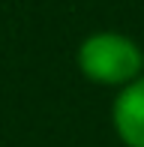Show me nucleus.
Segmentation results:
<instances>
[{"label": "nucleus", "instance_id": "obj_1", "mask_svg": "<svg viewBox=\"0 0 144 147\" xmlns=\"http://www.w3.org/2000/svg\"><path fill=\"white\" fill-rule=\"evenodd\" d=\"M144 54L123 33H93L78 48V66L90 81L99 84H132L141 72Z\"/></svg>", "mask_w": 144, "mask_h": 147}, {"label": "nucleus", "instance_id": "obj_2", "mask_svg": "<svg viewBox=\"0 0 144 147\" xmlns=\"http://www.w3.org/2000/svg\"><path fill=\"white\" fill-rule=\"evenodd\" d=\"M114 129L126 147H144V78L120 90L114 99Z\"/></svg>", "mask_w": 144, "mask_h": 147}]
</instances>
